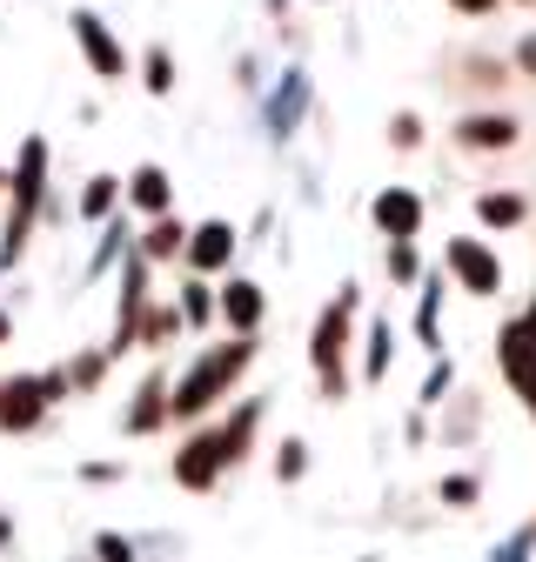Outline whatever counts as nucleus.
<instances>
[{
	"mask_svg": "<svg viewBox=\"0 0 536 562\" xmlns=\"http://www.w3.org/2000/svg\"><path fill=\"white\" fill-rule=\"evenodd\" d=\"M248 356H255V341H248V335H242V341H228V348H209V356L188 369V382L175 389V402H168V408H175V415H201V408H209V402H215V395L248 369Z\"/></svg>",
	"mask_w": 536,
	"mask_h": 562,
	"instance_id": "nucleus-1",
	"label": "nucleus"
},
{
	"mask_svg": "<svg viewBox=\"0 0 536 562\" xmlns=\"http://www.w3.org/2000/svg\"><path fill=\"white\" fill-rule=\"evenodd\" d=\"M41 175H47V148H41V140H27V148H21V168H14V222H8V248H0V255H21V241H27V222H34V201H41Z\"/></svg>",
	"mask_w": 536,
	"mask_h": 562,
	"instance_id": "nucleus-2",
	"label": "nucleus"
},
{
	"mask_svg": "<svg viewBox=\"0 0 536 562\" xmlns=\"http://www.w3.org/2000/svg\"><path fill=\"white\" fill-rule=\"evenodd\" d=\"M349 308H356V289L335 295V308H328L322 328H315V375H322L328 395H343V335H349Z\"/></svg>",
	"mask_w": 536,
	"mask_h": 562,
	"instance_id": "nucleus-3",
	"label": "nucleus"
},
{
	"mask_svg": "<svg viewBox=\"0 0 536 562\" xmlns=\"http://www.w3.org/2000/svg\"><path fill=\"white\" fill-rule=\"evenodd\" d=\"M47 395H60V375H21V382H8L0 389V429H27V422H41V408H47Z\"/></svg>",
	"mask_w": 536,
	"mask_h": 562,
	"instance_id": "nucleus-4",
	"label": "nucleus"
},
{
	"mask_svg": "<svg viewBox=\"0 0 536 562\" xmlns=\"http://www.w3.org/2000/svg\"><path fill=\"white\" fill-rule=\"evenodd\" d=\"M449 268H456V281L469 295H496L503 289V268H496V255L483 241H449Z\"/></svg>",
	"mask_w": 536,
	"mask_h": 562,
	"instance_id": "nucleus-5",
	"label": "nucleus"
},
{
	"mask_svg": "<svg viewBox=\"0 0 536 562\" xmlns=\"http://www.w3.org/2000/svg\"><path fill=\"white\" fill-rule=\"evenodd\" d=\"M376 228L395 235V241H410V235L423 228V201H416L410 188H382V194H376Z\"/></svg>",
	"mask_w": 536,
	"mask_h": 562,
	"instance_id": "nucleus-6",
	"label": "nucleus"
},
{
	"mask_svg": "<svg viewBox=\"0 0 536 562\" xmlns=\"http://www.w3.org/2000/svg\"><path fill=\"white\" fill-rule=\"evenodd\" d=\"M496 348H503V375H510L523 395H536V335H529L523 322H510Z\"/></svg>",
	"mask_w": 536,
	"mask_h": 562,
	"instance_id": "nucleus-7",
	"label": "nucleus"
},
{
	"mask_svg": "<svg viewBox=\"0 0 536 562\" xmlns=\"http://www.w3.org/2000/svg\"><path fill=\"white\" fill-rule=\"evenodd\" d=\"M215 475H222V442H215V436H194V442L175 456V482H181V488H209Z\"/></svg>",
	"mask_w": 536,
	"mask_h": 562,
	"instance_id": "nucleus-8",
	"label": "nucleus"
},
{
	"mask_svg": "<svg viewBox=\"0 0 536 562\" xmlns=\"http://www.w3.org/2000/svg\"><path fill=\"white\" fill-rule=\"evenodd\" d=\"M75 34H81V54L94 60V75H108V81H114V75H121V67H127V54H121V41H114V34H108V27L94 21V14H75Z\"/></svg>",
	"mask_w": 536,
	"mask_h": 562,
	"instance_id": "nucleus-9",
	"label": "nucleus"
},
{
	"mask_svg": "<svg viewBox=\"0 0 536 562\" xmlns=\"http://www.w3.org/2000/svg\"><path fill=\"white\" fill-rule=\"evenodd\" d=\"M228 255H235V228H228V222H209V228H194V235H188V261H194L201 274L222 268Z\"/></svg>",
	"mask_w": 536,
	"mask_h": 562,
	"instance_id": "nucleus-10",
	"label": "nucleus"
},
{
	"mask_svg": "<svg viewBox=\"0 0 536 562\" xmlns=\"http://www.w3.org/2000/svg\"><path fill=\"white\" fill-rule=\"evenodd\" d=\"M462 140H469V148H510V140H516V121H510V114H469V121H462Z\"/></svg>",
	"mask_w": 536,
	"mask_h": 562,
	"instance_id": "nucleus-11",
	"label": "nucleus"
},
{
	"mask_svg": "<svg viewBox=\"0 0 536 562\" xmlns=\"http://www.w3.org/2000/svg\"><path fill=\"white\" fill-rule=\"evenodd\" d=\"M222 315L248 335L261 322V289H255V281H228V289H222Z\"/></svg>",
	"mask_w": 536,
	"mask_h": 562,
	"instance_id": "nucleus-12",
	"label": "nucleus"
},
{
	"mask_svg": "<svg viewBox=\"0 0 536 562\" xmlns=\"http://www.w3.org/2000/svg\"><path fill=\"white\" fill-rule=\"evenodd\" d=\"M302 108H309V81H302V75H282V94H276V108H268V127L289 134V127L302 121Z\"/></svg>",
	"mask_w": 536,
	"mask_h": 562,
	"instance_id": "nucleus-13",
	"label": "nucleus"
},
{
	"mask_svg": "<svg viewBox=\"0 0 536 562\" xmlns=\"http://www.w3.org/2000/svg\"><path fill=\"white\" fill-rule=\"evenodd\" d=\"M127 201H134V207H148V215H161V207H168V175H161V168H134Z\"/></svg>",
	"mask_w": 536,
	"mask_h": 562,
	"instance_id": "nucleus-14",
	"label": "nucleus"
},
{
	"mask_svg": "<svg viewBox=\"0 0 536 562\" xmlns=\"http://www.w3.org/2000/svg\"><path fill=\"white\" fill-rule=\"evenodd\" d=\"M255 422H261V408H255V402H242V408H235V422L215 436V442H222V462H242V449H248V436H255Z\"/></svg>",
	"mask_w": 536,
	"mask_h": 562,
	"instance_id": "nucleus-15",
	"label": "nucleus"
},
{
	"mask_svg": "<svg viewBox=\"0 0 536 562\" xmlns=\"http://www.w3.org/2000/svg\"><path fill=\"white\" fill-rule=\"evenodd\" d=\"M161 415H168V402H161V382L148 375V382H142V395H134V415H127V429H134V436H148Z\"/></svg>",
	"mask_w": 536,
	"mask_h": 562,
	"instance_id": "nucleus-16",
	"label": "nucleus"
},
{
	"mask_svg": "<svg viewBox=\"0 0 536 562\" xmlns=\"http://www.w3.org/2000/svg\"><path fill=\"white\" fill-rule=\"evenodd\" d=\"M477 215H483L490 228H516V222H523V201H516V194H483Z\"/></svg>",
	"mask_w": 536,
	"mask_h": 562,
	"instance_id": "nucleus-17",
	"label": "nucleus"
},
{
	"mask_svg": "<svg viewBox=\"0 0 536 562\" xmlns=\"http://www.w3.org/2000/svg\"><path fill=\"white\" fill-rule=\"evenodd\" d=\"M181 241H188V235H181V228H175V222H155V228H148V241H142V248H148V255H155V261H161V255H175V248H181Z\"/></svg>",
	"mask_w": 536,
	"mask_h": 562,
	"instance_id": "nucleus-18",
	"label": "nucleus"
},
{
	"mask_svg": "<svg viewBox=\"0 0 536 562\" xmlns=\"http://www.w3.org/2000/svg\"><path fill=\"white\" fill-rule=\"evenodd\" d=\"M389 356H395V335H389V322H376V335H369V375H382Z\"/></svg>",
	"mask_w": 536,
	"mask_h": 562,
	"instance_id": "nucleus-19",
	"label": "nucleus"
},
{
	"mask_svg": "<svg viewBox=\"0 0 536 562\" xmlns=\"http://www.w3.org/2000/svg\"><path fill=\"white\" fill-rule=\"evenodd\" d=\"M81 207H88V215H108V207H114V181H108V175H94V181H88V194H81Z\"/></svg>",
	"mask_w": 536,
	"mask_h": 562,
	"instance_id": "nucleus-20",
	"label": "nucleus"
},
{
	"mask_svg": "<svg viewBox=\"0 0 536 562\" xmlns=\"http://www.w3.org/2000/svg\"><path fill=\"white\" fill-rule=\"evenodd\" d=\"M529 549H536V522H529V529H516V536L496 549V562H529Z\"/></svg>",
	"mask_w": 536,
	"mask_h": 562,
	"instance_id": "nucleus-21",
	"label": "nucleus"
},
{
	"mask_svg": "<svg viewBox=\"0 0 536 562\" xmlns=\"http://www.w3.org/2000/svg\"><path fill=\"white\" fill-rule=\"evenodd\" d=\"M148 88H155V94H168V88H175V60H168L161 47L148 54Z\"/></svg>",
	"mask_w": 536,
	"mask_h": 562,
	"instance_id": "nucleus-22",
	"label": "nucleus"
},
{
	"mask_svg": "<svg viewBox=\"0 0 536 562\" xmlns=\"http://www.w3.org/2000/svg\"><path fill=\"white\" fill-rule=\"evenodd\" d=\"M389 140H395V148H416V140H423V121H416V114H395Z\"/></svg>",
	"mask_w": 536,
	"mask_h": 562,
	"instance_id": "nucleus-23",
	"label": "nucleus"
},
{
	"mask_svg": "<svg viewBox=\"0 0 536 562\" xmlns=\"http://www.w3.org/2000/svg\"><path fill=\"white\" fill-rule=\"evenodd\" d=\"M181 315H188V322H209V315H215V302H209V289H201V281H194V289H188Z\"/></svg>",
	"mask_w": 536,
	"mask_h": 562,
	"instance_id": "nucleus-24",
	"label": "nucleus"
},
{
	"mask_svg": "<svg viewBox=\"0 0 536 562\" xmlns=\"http://www.w3.org/2000/svg\"><path fill=\"white\" fill-rule=\"evenodd\" d=\"M416 335L436 348V289H429V295H423V308H416Z\"/></svg>",
	"mask_w": 536,
	"mask_h": 562,
	"instance_id": "nucleus-25",
	"label": "nucleus"
},
{
	"mask_svg": "<svg viewBox=\"0 0 536 562\" xmlns=\"http://www.w3.org/2000/svg\"><path fill=\"white\" fill-rule=\"evenodd\" d=\"M443 503H477V482H469V475H449V482H443Z\"/></svg>",
	"mask_w": 536,
	"mask_h": 562,
	"instance_id": "nucleus-26",
	"label": "nucleus"
},
{
	"mask_svg": "<svg viewBox=\"0 0 536 562\" xmlns=\"http://www.w3.org/2000/svg\"><path fill=\"white\" fill-rule=\"evenodd\" d=\"M389 268H395V281H410V274H416V255H410V241H395V255H389Z\"/></svg>",
	"mask_w": 536,
	"mask_h": 562,
	"instance_id": "nucleus-27",
	"label": "nucleus"
},
{
	"mask_svg": "<svg viewBox=\"0 0 536 562\" xmlns=\"http://www.w3.org/2000/svg\"><path fill=\"white\" fill-rule=\"evenodd\" d=\"M302 456H309V449H302V442H282V475H289V482H295V475H302Z\"/></svg>",
	"mask_w": 536,
	"mask_h": 562,
	"instance_id": "nucleus-28",
	"label": "nucleus"
},
{
	"mask_svg": "<svg viewBox=\"0 0 536 562\" xmlns=\"http://www.w3.org/2000/svg\"><path fill=\"white\" fill-rule=\"evenodd\" d=\"M101 562H134V549L121 536H101Z\"/></svg>",
	"mask_w": 536,
	"mask_h": 562,
	"instance_id": "nucleus-29",
	"label": "nucleus"
},
{
	"mask_svg": "<svg viewBox=\"0 0 536 562\" xmlns=\"http://www.w3.org/2000/svg\"><path fill=\"white\" fill-rule=\"evenodd\" d=\"M443 389H449V369H443V362H436V369H429V382H423V402H436V395H443Z\"/></svg>",
	"mask_w": 536,
	"mask_h": 562,
	"instance_id": "nucleus-30",
	"label": "nucleus"
},
{
	"mask_svg": "<svg viewBox=\"0 0 536 562\" xmlns=\"http://www.w3.org/2000/svg\"><path fill=\"white\" fill-rule=\"evenodd\" d=\"M449 8H456V14H490L496 0H449Z\"/></svg>",
	"mask_w": 536,
	"mask_h": 562,
	"instance_id": "nucleus-31",
	"label": "nucleus"
},
{
	"mask_svg": "<svg viewBox=\"0 0 536 562\" xmlns=\"http://www.w3.org/2000/svg\"><path fill=\"white\" fill-rule=\"evenodd\" d=\"M523 67H529V75H536V41H523Z\"/></svg>",
	"mask_w": 536,
	"mask_h": 562,
	"instance_id": "nucleus-32",
	"label": "nucleus"
},
{
	"mask_svg": "<svg viewBox=\"0 0 536 562\" xmlns=\"http://www.w3.org/2000/svg\"><path fill=\"white\" fill-rule=\"evenodd\" d=\"M523 328H529V335H536V308H529V322H523Z\"/></svg>",
	"mask_w": 536,
	"mask_h": 562,
	"instance_id": "nucleus-33",
	"label": "nucleus"
},
{
	"mask_svg": "<svg viewBox=\"0 0 536 562\" xmlns=\"http://www.w3.org/2000/svg\"><path fill=\"white\" fill-rule=\"evenodd\" d=\"M0 341H8V315H0Z\"/></svg>",
	"mask_w": 536,
	"mask_h": 562,
	"instance_id": "nucleus-34",
	"label": "nucleus"
},
{
	"mask_svg": "<svg viewBox=\"0 0 536 562\" xmlns=\"http://www.w3.org/2000/svg\"><path fill=\"white\" fill-rule=\"evenodd\" d=\"M0 188H8V175H0Z\"/></svg>",
	"mask_w": 536,
	"mask_h": 562,
	"instance_id": "nucleus-35",
	"label": "nucleus"
},
{
	"mask_svg": "<svg viewBox=\"0 0 536 562\" xmlns=\"http://www.w3.org/2000/svg\"><path fill=\"white\" fill-rule=\"evenodd\" d=\"M529 408H536V395H529Z\"/></svg>",
	"mask_w": 536,
	"mask_h": 562,
	"instance_id": "nucleus-36",
	"label": "nucleus"
}]
</instances>
